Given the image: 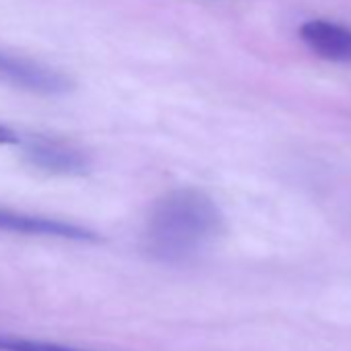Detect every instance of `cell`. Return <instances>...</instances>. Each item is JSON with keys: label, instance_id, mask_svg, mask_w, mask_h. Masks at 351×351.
I'll use <instances>...</instances> for the list:
<instances>
[{"label": "cell", "instance_id": "obj_6", "mask_svg": "<svg viewBox=\"0 0 351 351\" xmlns=\"http://www.w3.org/2000/svg\"><path fill=\"white\" fill-rule=\"evenodd\" d=\"M0 351H95V349L66 345L58 341L29 339L19 335H0Z\"/></svg>", "mask_w": 351, "mask_h": 351}, {"label": "cell", "instance_id": "obj_3", "mask_svg": "<svg viewBox=\"0 0 351 351\" xmlns=\"http://www.w3.org/2000/svg\"><path fill=\"white\" fill-rule=\"evenodd\" d=\"M25 161L46 173L54 176H83L91 167L89 155L64 141L50 138V136H29L21 141Z\"/></svg>", "mask_w": 351, "mask_h": 351}, {"label": "cell", "instance_id": "obj_5", "mask_svg": "<svg viewBox=\"0 0 351 351\" xmlns=\"http://www.w3.org/2000/svg\"><path fill=\"white\" fill-rule=\"evenodd\" d=\"M300 40L320 58L330 62H351V27L312 19L300 25Z\"/></svg>", "mask_w": 351, "mask_h": 351}, {"label": "cell", "instance_id": "obj_2", "mask_svg": "<svg viewBox=\"0 0 351 351\" xmlns=\"http://www.w3.org/2000/svg\"><path fill=\"white\" fill-rule=\"evenodd\" d=\"M0 83L38 95H62L73 89L64 73L5 50H0Z\"/></svg>", "mask_w": 351, "mask_h": 351}, {"label": "cell", "instance_id": "obj_4", "mask_svg": "<svg viewBox=\"0 0 351 351\" xmlns=\"http://www.w3.org/2000/svg\"><path fill=\"white\" fill-rule=\"evenodd\" d=\"M0 232L29 236V238H52L64 242H97L99 236L89 228H83L73 221L54 219L46 215H34L23 211H13L0 207Z\"/></svg>", "mask_w": 351, "mask_h": 351}, {"label": "cell", "instance_id": "obj_7", "mask_svg": "<svg viewBox=\"0 0 351 351\" xmlns=\"http://www.w3.org/2000/svg\"><path fill=\"white\" fill-rule=\"evenodd\" d=\"M21 136L17 130H13L11 126L0 122V145H21Z\"/></svg>", "mask_w": 351, "mask_h": 351}, {"label": "cell", "instance_id": "obj_1", "mask_svg": "<svg viewBox=\"0 0 351 351\" xmlns=\"http://www.w3.org/2000/svg\"><path fill=\"white\" fill-rule=\"evenodd\" d=\"M223 230L215 201L199 189H176L159 197L143 228V250L159 265H186Z\"/></svg>", "mask_w": 351, "mask_h": 351}]
</instances>
